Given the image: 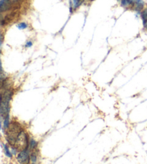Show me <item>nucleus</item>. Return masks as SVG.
Instances as JSON below:
<instances>
[{
	"mask_svg": "<svg viewBox=\"0 0 147 164\" xmlns=\"http://www.w3.org/2000/svg\"><path fill=\"white\" fill-rule=\"evenodd\" d=\"M38 143L37 142L36 140H35L34 138H31L29 139V149L30 150H35L38 148Z\"/></svg>",
	"mask_w": 147,
	"mask_h": 164,
	"instance_id": "nucleus-5",
	"label": "nucleus"
},
{
	"mask_svg": "<svg viewBox=\"0 0 147 164\" xmlns=\"http://www.w3.org/2000/svg\"><path fill=\"white\" fill-rule=\"evenodd\" d=\"M32 164H37V163H32Z\"/></svg>",
	"mask_w": 147,
	"mask_h": 164,
	"instance_id": "nucleus-10",
	"label": "nucleus"
},
{
	"mask_svg": "<svg viewBox=\"0 0 147 164\" xmlns=\"http://www.w3.org/2000/svg\"><path fill=\"white\" fill-rule=\"evenodd\" d=\"M1 145H2L3 150H4V153L6 157H7L10 159H12L13 154L12 153L11 150H10V147H9V145L7 144L3 143H1Z\"/></svg>",
	"mask_w": 147,
	"mask_h": 164,
	"instance_id": "nucleus-2",
	"label": "nucleus"
},
{
	"mask_svg": "<svg viewBox=\"0 0 147 164\" xmlns=\"http://www.w3.org/2000/svg\"><path fill=\"white\" fill-rule=\"evenodd\" d=\"M17 27L19 30H25L27 28L28 25L26 23V22H20V23L17 25Z\"/></svg>",
	"mask_w": 147,
	"mask_h": 164,
	"instance_id": "nucleus-7",
	"label": "nucleus"
},
{
	"mask_svg": "<svg viewBox=\"0 0 147 164\" xmlns=\"http://www.w3.org/2000/svg\"><path fill=\"white\" fill-rule=\"evenodd\" d=\"M33 152H32L30 154V158L32 163H36L37 161H38V156H37L36 153H35V150H32Z\"/></svg>",
	"mask_w": 147,
	"mask_h": 164,
	"instance_id": "nucleus-6",
	"label": "nucleus"
},
{
	"mask_svg": "<svg viewBox=\"0 0 147 164\" xmlns=\"http://www.w3.org/2000/svg\"><path fill=\"white\" fill-rule=\"evenodd\" d=\"M132 1L134 4L136 11H143V9L145 5L144 0H132Z\"/></svg>",
	"mask_w": 147,
	"mask_h": 164,
	"instance_id": "nucleus-3",
	"label": "nucleus"
},
{
	"mask_svg": "<svg viewBox=\"0 0 147 164\" xmlns=\"http://www.w3.org/2000/svg\"><path fill=\"white\" fill-rule=\"evenodd\" d=\"M32 45H33V43L31 41H29L27 42L26 44H25V48H30L32 47Z\"/></svg>",
	"mask_w": 147,
	"mask_h": 164,
	"instance_id": "nucleus-8",
	"label": "nucleus"
},
{
	"mask_svg": "<svg viewBox=\"0 0 147 164\" xmlns=\"http://www.w3.org/2000/svg\"><path fill=\"white\" fill-rule=\"evenodd\" d=\"M146 28V29L147 30V23H146V26H145V28Z\"/></svg>",
	"mask_w": 147,
	"mask_h": 164,
	"instance_id": "nucleus-9",
	"label": "nucleus"
},
{
	"mask_svg": "<svg viewBox=\"0 0 147 164\" xmlns=\"http://www.w3.org/2000/svg\"><path fill=\"white\" fill-rule=\"evenodd\" d=\"M30 154V150L29 148L22 149L16 156V159L20 164H29L31 161Z\"/></svg>",
	"mask_w": 147,
	"mask_h": 164,
	"instance_id": "nucleus-1",
	"label": "nucleus"
},
{
	"mask_svg": "<svg viewBox=\"0 0 147 164\" xmlns=\"http://www.w3.org/2000/svg\"><path fill=\"white\" fill-rule=\"evenodd\" d=\"M83 0H70V10L72 12V10H76L77 8L81 6L82 4Z\"/></svg>",
	"mask_w": 147,
	"mask_h": 164,
	"instance_id": "nucleus-4",
	"label": "nucleus"
}]
</instances>
